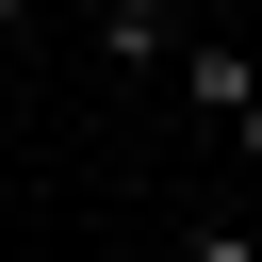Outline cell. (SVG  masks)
Listing matches in <instances>:
<instances>
[{
	"mask_svg": "<svg viewBox=\"0 0 262 262\" xmlns=\"http://www.w3.org/2000/svg\"><path fill=\"white\" fill-rule=\"evenodd\" d=\"M180 262H262V246H246V229H180Z\"/></svg>",
	"mask_w": 262,
	"mask_h": 262,
	"instance_id": "2",
	"label": "cell"
},
{
	"mask_svg": "<svg viewBox=\"0 0 262 262\" xmlns=\"http://www.w3.org/2000/svg\"><path fill=\"white\" fill-rule=\"evenodd\" d=\"M98 66H131V82L180 66V16H164V0H98Z\"/></svg>",
	"mask_w": 262,
	"mask_h": 262,
	"instance_id": "1",
	"label": "cell"
},
{
	"mask_svg": "<svg viewBox=\"0 0 262 262\" xmlns=\"http://www.w3.org/2000/svg\"><path fill=\"white\" fill-rule=\"evenodd\" d=\"M16 33H33V0H0V49H16Z\"/></svg>",
	"mask_w": 262,
	"mask_h": 262,
	"instance_id": "3",
	"label": "cell"
},
{
	"mask_svg": "<svg viewBox=\"0 0 262 262\" xmlns=\"http://www.w3.org/2000/svg\"><path fill=\"white\" fill-rule=\"evenodd\" d=\"M229 33H246V49H262V0H229Z\"/></svg>",
	"mask_w": 262,
	"mask_h": 262,
	"instance_id": "4",
	"label": "cell"
}]
</instances>
